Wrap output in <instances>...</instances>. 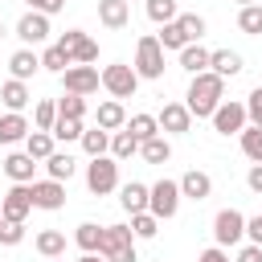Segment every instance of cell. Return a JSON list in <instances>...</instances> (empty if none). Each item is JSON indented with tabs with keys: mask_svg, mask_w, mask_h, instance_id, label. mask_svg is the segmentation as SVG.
<instances>
[{
	"mask_svg": "<svg viewBox=\"0 0 262 262\" xmlns=\"http://www.w3.org/2000/svg\"><path fill=\"white\" fill-rule=\"evenodd\" d=\"M225 102V78H217L213 70L196 74L188 82V94H184V106L192 119H213V111Z\"/></svg>",
	"mask_w": 262,
	"mask_h": 262,
	"instance_id": "6da1fadb",
	"label": "cell"
},
{
	"mask_svg": "<svg viewBox=\"0 0 262 262\" xmlns=\"http://www.w3.org/2000/svg\"><path fill=\"white\" fill-rule=\"evenodd\" d=\"M102 90L111 94V98H135V90H139V74H135V66H127V61H111V66H102Z\"/></svg>",
	"mask_w": 262,
	"mask_h": 262,
	"instance_id": "7a4b0ae2",
	"label": "cell"
},
{
	"mask_svg": "<svg viewBox=\"0 0 262 262\" xmlns=\"http://www.w3.org/2000/svg\"><path fill=\"white\" fill-rule=\"evenodd\" d=\"M135 74L147 78V82H160L164 78V45L151 33L135 41Z\"/></svg>",
	"mask_w": 262,
	"mask_h": 262,
	"instance_id": "3957f363",
	"label": "cell"
},
{
	"mask_svg": "<svg viewBox=\"0 0 262 262\" xmlns=\"http://www.w3.org/2000/svg\"><path fill=\"white\" fill-rule=\"evenodd\" d=\"M180 180H156L151 192H147V213L160 217V221H172L176 209H180Z\"/></svg>",
	"mask_w": 262,
	"mask_h": 262,
	"instance_id": "277c9868",
	"label": "cell"
},
{
	"mask_svg": "<svg viewBox=\"0 0 262 262\" xmlns=\"http://www.w3.org/2000/svg\"><path fill=\"white\" fill-rule=\"evenodd\" d=\"M86 188H90L94 196L115 192V188H119V160H115V156H98V160H90V164H86Z\"/></svg>",
	"mask_w": 262,
	"mask_h": 262,
	"instance_id": "5b68a950",
	"label": "cell"
},
{
	"mask_svg": "<svg viewBox=\"0 0 262 262\" xmlns=\"http://www.w3.org/2000/svg\"><path fill=\"white\" fill-rule=\"evenodd\" d=\"M57 45L70 53L74 66H90V61H98V41H94L90 33H82V29H66V33L57 37Z\"/></svg>",
	"mask_w": 262,
	"mask_h": 262,
	"instance_id": "8992f818",
	"label": "cell"
},
{
	"mask_svg": "<svg viewBox=\"0 0 262 262\" xmlns=\"http://www.w3.org/2000/svg\"><path fill=\"white\" fill-rule=\"evenodd\" d=\"M213 131L217 135H242L246 127H250V119H246V102H237V98H225L217 111H213Z\"/></svg>",
	"mask_w": 262,
	"mask_h": 262,
	"instance_id": "52a82bcc",
	"label": "cell"
},
{
	"mask_svg": "<svg viewBox=\"0 0 262 262\" xmlns=\"http://www.w3.org/2000/svg\"><path fill=\"white\" fill-rule=\"evenodd\" d=\"M213 237H217V246H221V250L237 246V242L246 237V217H242L237 209H221V213L213 217Z\"/></svg>",
	"mask_w": 262,
	"mask_h": 262,
	"instance_id": "ba28073f",
	"label": "cell"
},
{
	"mask_svg": "<svg viewBox=\"0 0 262 262\" xmlns=\"http://www.w3.org/2000/svg\"><path fill=\"white\" fill-rule=\"evenodd\" d=\"M33 209H37L33 205V184H12L4 192V201H0V217L4 221H25Z\"/></svg>",
	"mask_w": 262,
	"mask_h": 262,
	"instance_id": "9c48e42d",
	"label": "cell"
},
{
	"mask_svg": "<svg viewBox=\"0 0 262 262\" xmlns=\"http://www.w3.org/2000/svg\"><path fill=\"white\" fill-rule=\"evenodd\" d=\"M61 86H66V94H82V98H90V94L102 86V74H98L94 66H70V70L61 74Z\"/></svg>",
	"mask_w": 262,
	"mask_h": 262,
	"instance_id": "30bf717a",
	"label": "cell"
},
{
	"mask_svg": "<svg viewBox=\"0 0 262 262\" xmlns=\"http://www.w3.org/2000/svg\"><path fill=\"white\" fill-rule=\"evenodd\" d=\"M135 250V233H131V225H102V258L111 262V258H119V254H131Z\"/></svg>",
	"mask_w": 262,
	"mask_h": 262,
	"instance_id": "8fae6325",
	"label": "cell"
},
{
	"mask_svg": "<svg viewBox=\"0 0 262 262\" xmlns=\"http://www.w3.org/2000/svg\"><path fill=\"white\" fill-rule=\"evenodd\" d=\"M49 33H53V29H49V16H45V12H25V16L16 20V37L25 41V49H29V45H45Z\"/></svg>",
	"mask_w": 262,
	"mask_h": 262,
	"instance_id": "7c38bea8",
	"label": "cell"
},
{
	"mask_svg": "<svg viewBox=\"0 0 262 262\" xmlns=\"http://www.w3.org/2000/svg\"><path fill=\"white\" fill-rule=\"evenodd\" d=\"M156 119H160V135H184V131H192V115H188L184 102H164V111Z\"/></svg>",
	"mask_w": 262,
	"mask_h": 262,
	"instance_id": "4fadbf2b",
	"label": "cell"
},
{
	"mask_svg": "<svg viewBox=\"0 0 262 262\" xmlns=\"http://www.w3.org/2000/svg\"><path fill=\"white\" fill-rule=\"evenodd\" d=\"M33 205L37 209H45V213H57L61 205H66V184L61 180H33Z\"/></svg>",
	"mask_w": 262,
	"mask_h": 262,
	"instance_id": "5bb4252c",
	"label": "cell"
},
{
	"mask_svg": "<svg viewBox=\"0 0 262 262\" xmlns=\"http://www.w3.org/2000/svg\"><path fill=\"white\" fill-rule=\"evenodd\" d=\"M180 196H184V201H196V205L209 201V196H213V176L201 172V168H188V172L180 176Z\"/></svg>",
	"mask_w": 262,
	"mask_h": 262,
	"instance_id": "9a60e30c",
	"label": "cell"
},
{
	"mask_svg": "<svg viewBox=\"0 0 262 262\" xmlns=\"http://www.w3.org/2000/svg\"><path fill=\"white\" fill-rule=\"evenodd\" d=\"M4 176L12 180V184H33V172H37V160L29 156V151H12V156H4Z\"/></svg>",
	"mask_w": 262,
	"mask_h": 262,
	"instance_id": "2e32d148",
	"label": "cell"
},
{
	"mask_svg": "<svg viewBox=\"0 0 262 262\" xmlns=\"http://www.w3.org/2000/svg\"><path fill=\"white\" fill-rule=\"evenodd\" d=\"M98 25L102 29H127L131 25V4L127 0H98Z\"/></svg>",
	"mask_w": 262,
	"mask_h": 262,
	"instance_id": "e0dca14e",
	"label": "cell"
},
{
	"mask_svg": "<svg viewBox=\"0 0 262 262\" xmlns=\"http://www.w3.org/2000/svg\"><path fill=\"white\" fill-rule=\"evenodd\" d=\"M209 70H213L217 78H237V74L246 70V61H242L237 49H213V53H209Z\"/></svg>",
	"mask_w": 262,
	"mask_h": 262,
	"instance_id": "ac0fdd59",
	"label": "cell"
},
{
	"mask_svg": "<svg viewBox=\"0 0 262 262\" xmlns=\"http://www.w3.org/2000/svg\"><path fill=\"white\" fill-rule=\"evenodd\" d=\"M94 119H98V127H102V131H111V135L127 127V111H123V102H119V98H106V102H98Z\"/></svg>",
	"mask_w": 262,
	"mask_h": 262,
	"instance_id": "d6986e66",
	"label": "cell"
},
{
	"mask_svg": "<svg viewBox=\"0 0 262 262\" xmlns=\"http://www.w3.org/2000/svg\"><path fill=\"white\" fill-rule=\"evenodd\" d=\"M147 192H151V184H139V180H131V184H119V205L135 217V213H147Z\"/></svg>",
	"mask_w": 262,
	"mask_h": 262,
	"instance_id": "ffe728a7",
	"label": "cell"
},
{
	"mask_svg": "<svg viewBox=\"0 0 262 262\" xmlns=\"http://www.w3.org/2000/svg\"><path fill=\"white\" fill-rule=\"evenodd\" d=\"M209 53H213V49H205L201 41H192V45H184V49H180V70H184L188 78H196V74H205V70H209Z\"/></svg>",
	"mask_w": 262,
	"mask_h": 262,
	"instance_id": "44dd1931",
	"label": "cell"
},
{
	"mask_svg": "<svg viewBox=\"0 0 262 262\" xmlns=\"http://www.w3.org/2000/svg\"><path fill=\"white\" fill-rule=\"evenodd\" d=\"M29 119L25 115H16V111H4L0 115V143H20V139H29Z\"/></svg>",
	"mask_w": 262,
	"mask_h": 262,
	"instance_id": "7402d4cb",
	"label": "cell"
},
{
	"mask_svg": "<svg viewBox=\"0 0 262 262\" xmlns=\"http://www.w3.org/2000/svg\"><path fill=\"white\" fill-rule=\"evenodd\" d=\"M8 70H12L16 82H29V78L41 70V53H33V49H16V53L8 57Z\"/></svg>",
	"mask_w": 262,
	"mask_h": 262,
	"instance_id": "603a6c76",
	"label": "cell"
},
{
	"mask_svg": "<svg viewBox=\"0 0 262 262\" xmlns=\"http://www.w3.org/2000/svg\"><path fill=\"white\" fill-rule=\"evenodd\" d=\"M0 102H4L8 111H16V115H20V111L33 102V94H29V82H16V78H8V82L0 86Z\"/></svg>",
	"mask_w": 262,
	"mask_h": 262,
	"instance_id": "cb8c5ba5",
	"label": "cell"
},
{
	"mask_svg": "<svg viewBox=\"0 0 262 262\" xmlns=\"http://www.w3.org/2000/svg\"><path fill=\"white\" fill-rule=\"evenodd\" d=\"M74 242H78V250H82V254H98V250H102V225L82 221V225L74 229Z\"/></svg>",
	"mask_w": 262,
	"mask_h": 262,
	"instance_id": "d4e9b609",
	"label": "cell"
},
{
	"mask_svg": "<svg viewBox=\"0 0 262 262\" xmlns=\"http://www.w3.org/2000/svg\"><path fill=\"white\" fill-rule=\"evenodd\" d=\"M127 131H131V135L139 139V147H143L147 139L160 135V119H156V115H131V119H127Z\"/></svg>",
	"mask_w": 262,
	"mask_h": 262,
	"instance_id": "484cf974",
	"label": "cell"
},
{
	"mask_svg": "<svg viewBox=\"0 0 262 262\" xmlns=\"http://www.w3.org/2000/svg\"><path fill=\"white\" fill-rule=\"evenodd\" d=\"M82 151L90 156V160H98V156H106L111 151V131H102V127H94V131H82Z\"/></svg>",
	"mask_w": 262,
	"mask_h": 262,
	"instance_id": "4316f807",
	"label": "cell"
},
{
	"mask_svg": "<svg viewBox=\"0 0 262 262\" xmlns=\"http://www.w3.org/2000/svg\"><path fill=\"white\" fill-rule=\"evenodd\" d=\"M57 139H53V131H29V139H25V151L33 156V160H49L57 147H53Z\"/></svg>",
	"mask_w": 262,
	"mask_h": 262,
	"instance_id": "83f0119b",
	"label": "cell"
},
{
	"mask_svg": "<svg viewBox=\"0 0 262 262\" xmlns=\"http://www.w3.org/2000/svg\"><path fill=\"white\" fill-rule=\"evenodd\" d=\"M45 172H49V180H61V184H66V180L78 172V164H74L70 151H53V156L45 160Z\"/></svg>",
	"mask_w": 262,
	"mask_h": 262,
	"instance_id": "f1b7e54d",
	"label": "cell"
},
{
	"mask_svg": "<svg viewBox=\"0 0 262 262\" xmlns=\"http://www.w3.org/2000/svg\"><path fill=\"white\" fill-rule=\"evenodd\" d=\"M37 254L61 258V254H66V233H61V229H41V233H37Z\"/></svg>",
	"mask_w": 262,
	"mask_h": 262,
	"instance_id": "f546056e",
	"label": "cell"
},
{
	"mask_svg": "<svg viewBox=\"0 0 262 262\" xmlns=\"http://www.w3.org/2000/svg\"><path fill=\"white\" fill-rule=\"evenodd\" d=\"M143 12H147V20H151V25H172V20L180 16L176 0H147V4H143Z\"/></svg>",
	"mask_w": 262,
	"mask_h": 262,
	"instance_id": "4dcf8cb0",
	"label": "cell"
},
{
	"mask_svg": "<svg viewBox=\"0 0 262 262\" xmlns=\"http://www.w3.org/2000/svg\"><path fill=\"white\" fill-rule=\"evenodd\" d=\"M135 151H139V139H135V135H131V131H127V127H123V131H115V135H111V156H115V160H119V164H123V160H131V156H135Z\"/></svg>",
	"mask_w": 262,
	"mask_h": 262,
	"instance_id": "1f68e13d",
	"label": "cell"
},
{
	"mask_svg": "<svg viewBox=\"0 0 262 262\" xmlns=\"http://www.w3.org/2000/svg\"><path fill=\"white\" fill-rule=\"evenodd\" d=\"M139 156H143L147 164H168V160H172V143H168V135H156V139H147V143L139 147Z\"/></svg>",
	"mask_w": 262,
	"mask_h": 262,
	"instance_id": "d6a6232c",
	"label": "cell"
},
{
	"mask_svg": "<svg viewBox=\"0 0 262 262\" xmlns=\"http://www.w3.org/2000/svg\"><path fill=\"white\" fill-rule=\"evenodd\" d=\"M70 66H74V61H70V53H66L61 45H49V49L41 53V70H49V74H57V78H61Z\"/></svg>",
	"mask_w": 262,
	"mask_h": 262,
	"instance_id": "836d02e7",
	"label": "cell"
},
{
	"mask_svg": "<svg viewBox=\"0 0 262 262\" xmlns=\"http://www.w3.org/2000/svg\"><path fill=\"white\" fill-rule=\"evenodd\" d=\"M53 123H57V102L53 98H41L33 106V131H53Z\"/></svg>",
	"mask_w": 262,
	"mask_h": 262,
	"instance_id": "e575fe53",
	"label": "cell"
},
{
	"mask_svg": "<svg viewBox=\"0 0 262 262\" xmlns=\"http://www.w3.org/2000/svg\"><path fill=\"white\" fill-rule=\"evenodd\" d=\"M156 41H160L164 49H176V53H180L184 45H192V41L184 37V29H180L176 20H172V25H160V33H156Z\"/></svg>",
	"mask_w": 262,
	"mask_h": 262,
	"instance_id": "d590c367",
	"label": "cell"
},
{
	"mask_svg": "<svg viewBox=\"0 0 262 262\" xmlns=\"http://www.w3.org/2000/svg\"><path fill=\"white\" fill-rule=\"evenodd\" d=\"M237 29H242L246 37H262V4L242 8V12H237Z\"/></svg>",
	"mask_w": 262,
	"mask_h": 262,
	"instance_id": "8d00e7d4",
	"label": "cell"
},
{
	"mask_svg": "<svg viewBox=\"0 0 262 262\" xmlns=\"http://www.w3.org/2000/svg\"><path fill=\"white\" fill-rule=\"evenodd\" d=\"M131 233H135L139 242H151V237L160 233V217H151V213H135V217H131Z\"/></svg>",
	"mask_w": 262,
	"mask_h": 262,
	"instance_id": "74e56055",
	"label": "cell"
},
{
	"mask_svg": "<svg viewBox=\"0 0 262 262\" xmlns=\"http://www.w3.org/2000/svg\"><path fill=\"white\" fill-rule=\"evenodd\" d=\"M242 151L250 164H262V127H246L242 131Z\"/></svg>",
	"mask_w": 262,
	"mask_h": 262,
	"instance_id": "f35d334b",
	"label": "cell"
},
{
	"mask_svg": "<svg viewBox=\"0 0 262 262\" xmlns=\"http://www.w3.org/2000/svg\"><path fill=\"white\" fill-rule=\"evenodd\" d=\"M57 119H86V98H82V94L57 98Z\"/></svg>",
	"mask_w": 262,
	"mask_h": 262,
	"instance_id": "ab89813d",
	"label": "cell"
},
{
	"mask_svg": "<svg viewBox=\"0 0 262 262\" xmlns=\"http://www.w3.org/2000/svg\"><path fill=\"white\" fill-rule=\"evenodd\" d=\"M176 25L184 29V37H188V41H201V37H205V16H196V12H180V16H176Z\"/></svg>",
	"mask_w": 262,
	"mask_h": 262,
	"instance_id": "60d3db41",
	"label": "cell"
},
{
	"mask_svg": "<svg viewBox=\"0 0 262 262\" xmlns=\"http://www.w3.org/2000/svg\"><path fill=\"white\" fill-rule=\"evenodd\" d=\"M82 119H57L53 123V139H61V143H70V139H82Z\"/></svg>",
	"mask_w": 262,
	"mask_h": 262,
	"instance_id": "b9f144b4",
	"label": "cell"
},
{
	"mask_svg": "<svg viewBox=\"0 0 262 262\" xmlns=\"http://www.w3.org/2000/svg\"><path fill=\"white\" fill-rule=\"evenodd\" d=\"M246 119H250V127H262V86H254L246 94Z\"/></svg>",
	"mask_w": 262,
	"mask_h": 262,
	"instance_id": "7bdbcfd3",
	"label": "cell"
},
{
	"mask_svg": "<svg viewBox=\"0 0 262 262\" xmlns=\"http://www.w3.org/2000/svg\"><path fill=\"white\" fill-rule=\"evenodd\" d=\"M25 242V221H4L0 225V246H20Z\"/></svg>",
	"mask_w": 262,
	"mask_h": 262,
	"instance_id": "ee69618b",
	"label": "cell"
},
{
	"mask_svg": "<svg viewBox=\"0 0 262 262\" xmlns=\"http://www.w3.org/2000/svg\"><path fill=\"white\" fill-rule=\"evenodd\" d=\"M25 4H29V12H45V16H53V12L66 8V0H25Z\"/></svg>",
	"mask_w": 262,
	"mask_h": 262,
	"instance_id": "f6af8a7d",
	"label": "cell"
},
{
	"mask_svg": "<svg viewBox=\"0 0 262 262\" xmlns=\"http://www.w3.org/2000/svg\"><path fill=\"white\" fill-rule=\"evenodd\" d=\"M246 237H250L254 246H262V213H258V217H246Z\"/></svg>",
	"mask_w": 262,
	"mask_h": 262,
	"instance_id": "bcb514c9",
	"label": "cell"
},
{
	"mask_svg": "<svg viewBox=\"0 0 262 262\" xmlns=\"http://www.w3.org/2000/svg\"><path fill=\"white\" fill-rule=\"evenodd\" d=\"M233 262H262V246H254V242H250V246H242Z\"/></svg>",
	"mask_w": 262,
	"mask_h": 262,
	"instance_id": "7dc6e473",
	"label": "cell"
},
{
	"mask_svg": "<svg viewBox=\"0 0 262 262\" xmlns=\"http://www.w3.org/2000/svg\"><path fill=\"white\" fill-rule=\"evenodd\" d=\"M246 184H250V192H258V196H262V164H254V168L246 172Z\"/></svg>",
	"mask_w": 262,
	"mask_h": 262,
	"instance_id": "c3c4849f",
	"label": "cell"
},
{
	"mask_svg": "<svg viewBox=\"0 0 262 262\" xmlns=\"http://www.w3.org/2000/svg\"><path fill=\"white\" fill-rule=\"evenodd\" d=\"M196 262H229V254L221 250V246H209V250H201V258Z\"/></svg>",
	"mask_w": 262,
	"mask_h": 262,
	"instance_id": "681fc988",
	"label": "cell"
},
{
	"mask_svg": "<svg viewBox=\"0 0 262 262\" xmlns=\"http://www.w3.org/2000/svg\"><path fill=\"white\" fill-rule=\"evenodd\" d=\"M78 262H106V258H102V254H82Z\"/></svg>",
	"mask_w": 262,
	"mask_h": 262,
	"instance_id": "f907efd6",
	"label": "cell"
},
{
	"mask_svg": "<svg viewBox=\"0 0 262 262\" xmlns=\"http://www.w3.org/2000/svg\"><path fill=\"white\" fill-rule=\"evenodd\" d=\"M237 4H242V8H250V4H254V0H237Z\"/></svg>",
	"mask_w": 262,
	"mask_h": 262,
	"instance_id": "816d5d0a",
	"label": "cell"
},
{
	"mask_svg": "<svg viewBox=\"0 0 262 262\" xmlns=\"http://www.w3.org/2000/svg\"><path fill=\"white\" fill-rule=\"evenodd\" d=\"M45 262H61V258H45Z\"/></svg>",
	"mask_w": 262,
	"mask_h": 262,
	"instance_id": "f5cc1de1",
	"label": "cell"
},
{
	"mask_svg": "<svg viewBox=\"0 0 262 262\" xmlns=\"http://www.w3.org/2000/svg\"><path fill=\"white\" fill-rule=\"evenodd\" d=\"M0 37H4V25H0Z\"/></svg>",
	"mask_w": 262,
	"mask_h": 262,
	"instance_id": "db71d44e",
	"label": "cell"
},
{
	"mask_svg": "<svg viewBox=\"0 0 262 262\" xmlns=\"http://www.w3.org/2000/svg\"><path fill=\"white\" fill-rule=\"evenodd\" d=\"M0 225H4V217H0Z\"/></svg>",
	"mask_w": 262,
	"mask_h": 262,
	"instance_id": "11a10c76",
	"label": "cell"
},
{
	"mask_svg": "<svg viewBox=\"0 0 262 262\" xmlns=\"http://www.w3.org/2000/svg\"><path fill=\"white\" fill-rule=\"evenodd\" d=\"M127 4H131V0H127ZM143 4H147V0H143Z\"/></svg>",
	"mask_w": 262,
	"mask_h": 262,
	"instance_id": "9f6ffc18",
	"label": "cell"
}]
</instances>
